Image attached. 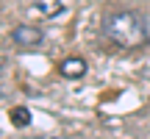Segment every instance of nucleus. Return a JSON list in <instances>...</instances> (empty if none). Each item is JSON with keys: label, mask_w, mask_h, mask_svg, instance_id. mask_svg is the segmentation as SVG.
Wrapping results in <instances>:
<instances>
[{"label": "nucleus", "mask_w": 150, "mask_h": 139, "mask_svg": "<svg viewBox=\"0 0 150 139\" xmlns=\"http://www.w3.org/2000/svg\"><path fill=\"white\" fill-rule=\"evenodd\" d=\"M103 33L120 48H142L147 42V25L136 11H111L103 20Z\"/></svg>", "instance_id": "obj_1"}, {"label": "nucleus", "mask_w": 150, "mask_h": 139, "mask_svg": "<svg viewBox=\"0 0 150 139\" xmlns=\"http://www.w3.org/2000/svg\"><path fill=\"white\" fill-rule=\"evenodd\" d=\"M11 42L20 45V48H36V45L45 42V33L36 25H17L11 31Z\"/></svg>", "instance_id": "obj_2"}, {"label": "nucleus", "mask_w": 150, "mask_h": 139, "mask_svg": "<svg viewBox=\"0 0 150 139\" xmlns=\"http://www.w3.org/2000/svg\"><path fill=\"white\" fill-rule=\"evenodd\" d=\"M59 72L64 78H83L86 75V61L83 59H67L59 64Z\"/></svg>", "instance_id": "obj_3"}, {"label": "nucleus", "mask_w": 150, "mask_h": 139, "mask_svg": "<svg viewBox=\"0 0 150 139\" xmlns=\"http://www.w3.org/2000/svg\"><path fill=\"white\" fill-rule=\"evenodd\" d=\"M33 9L42 17H59L64 11V0H33Z\"/></svg>", "instance_id": "obj_4"}, {"label": "nucleus", "mask_w": 150, "mask_h": 139, "mask_svg": "<svg viewBox=\"0 0 150 139\" xmlns=\"http://www.w3.org/2000/svg\"><path fill=\"white\" fill-rule=\"evenodd\" d=\"M11 123L14 125H28L31 123V111H28L25 106H17L14 111H11Z\"/></svg>", "instance_id": "obj_5"}, {"label": "nucleus", "mask_w": 150, "mask_h": 139, "mask_svg": "<svg viewBox=\"0 0 150 139\" xmlns=\"http://www.w3.org/2000/svg\"><path fill=\"white\" fill-rule=\"evenodd\" d=\"M39 139H70V136H39Z\"/></svg>", "instance_id": "obj_6"}]
</instances>
